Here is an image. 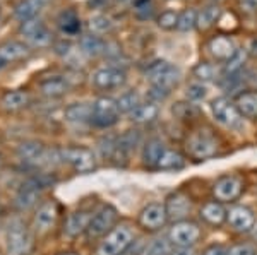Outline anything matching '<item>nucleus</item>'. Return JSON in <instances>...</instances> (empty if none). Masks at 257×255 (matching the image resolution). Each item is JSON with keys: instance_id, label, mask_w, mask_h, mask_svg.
<instances>
[{"instance_id": "1", "label": "nucleus", "mask_w": 257, "mask_h": 255, "mask_svg": "<svg viewBox=\"0 0 257 255\" xmlns=\"http://www.w3.org/2000/svg\"><path fill=\"white\" fill-rule=\"evenodd\" d=\"M6 248L9 255H31L35 252V235L24 221L16 219L7 226Z\"/></svg>"}, {"instance_id": "2", "label": "nucleus", "mask_w": 257, "mask_h": 255, "mask_svg": "<svg viewBox=\"0 0 257 255\" xmlns=\"http://www.w3.org/2000/svg\"><path fill=\"white\" fill-rule=\"evenodd\" d=\"M146 79H149L151 86H160V88L172 91L180 82V71H178V67H175V65L167 60H156L148 65Z\"/></svg>"}, {"instance_id": "3", "label": "nucleus", "mask_w": 257, "mask_h": 255, "mask_svg": "<svg viewBox=\"0 0 257 255\" xmlns=\"http://www.w3.org/2000/svg\"><path fill=\"white\" fill-rule=\"evenodd\" d=\"M50 183H53V180L47 175L33 176L30 182L23 183V187L19 188L18 195H16V200H14L18 209L28 211V209L35 207L41 197V192L47 187H50Z\"/></svg>"}, {"instance_id": "4", "label": "nucleus", "mask_w": 257, "mask_h": 255, "mask_svg": "<svg viewBox=\"0 0 257 255\" xmlns=\"http://www.w3.org/2000/svg\"><path fill=\"white\" fill-rule=\"evenodd\" d=\"M120 108L115 98L101 96L93 103V115L91 123L99 129H110L120 120Z\"/></svg>"}, {"instance_id": "5", "label": "nucleus", "mask_w": 257, "mask_h": 255, "mask_svg": "<svg viewBox=\"0 0 257 255\" xmlns=\"http://www.w3.org/2000/svg\"><path fill=\"white\" fill-rule=\"evenodd\" d=\"M218 139L211 130H196L187 139V151L196 159H208L218 153Z\"/></svg>"}, {"instance_id": "6", "label": "nucleus", "mask_w": 257, "mask_h": 255, "mask_svg": "<svg viewBox=\"0 0 257 255\" xmlns=\"http://www.w3.org/2000/svg\"><path fill=\"white\" fill-rule=\"evenodd\" d=\"M60 159L67 163L74 171L77 173H91L96 170V158H94L93 151L88 147L81 146H70L65 149L59 151Z\"/></svg>"}, {"instance_id": "7", "label": "nucleus", "mask_w": 257, "mask_h": 255, "mask_svg": "<svg viewBox=\"0 0 257 255\" xmlns=\"http://www.w3.org/2000/svg\"><path fill=\"white\" fill-rule=\"evenodd\" d=\"M134 235L127 226H115L108 235L103 236L98 246V255H122L132 245Z\"/></svg>"}, {"instance_id": "8", "label": "nucleus", "mask_w": 257, "mask_h": 255, "mask_svg": "<svg viewBox=\"0 0 257 255\" xmlns=\"http://www.w3.org/2000/svg\"><path fill=\"white\" fill-rule=\"evenodd\" d=\"M117 209L113 205H103L96 214H93V217H91L89 226L86 229V235H88V238H93V240L108 235L111 229L115 228V224H117Z\"/></svg>"}, {"instance_id": "9", "label": "nucleus", "mask_w": 257, "mask_h": 255, "mask_svg": "<svg viewBox=\"0 0 257 255\" xmlns=\"http://www.w3.org/2000/svg\"><path fill=\"white\" fill-rule=\"evenodd\" d=\"M211 112H213V117L216 118V122L228 127V129H240L243 125V117L240 115L235 103L225 96L211 101Z\"/></svg>"}, {"instance_id": "10", "label": "nucleus", "mask_w": 257, "mask_h": 255, "mask_svg": "<svg viewBox=\"0 0 257 255\" xmlns=\"http://www.w3.org/2000/svg\"><path fill=\"white\" fill-rule=\"evenodd\" d=\"M127 74L123 69L117 65H106V67L98 69L93 74V86L99 91H111V89H118L125 84Z\"/></svg>"}, {"instance_id": "11", "label": "nucleus", "mask_w": 257, "mask_h": 255, "mask_svg": "<svg viewBox=\"0 0 257 255\" xmlns=\"http://www.w3.org/2000/svg\"><path fill=\"white\" fill-rule=\"evenodd\" d=\"M201 238V228L192 221H178L170 229V241L178 248H190Z\"/></svg>"}, {"instance_id": "12", "label": "nucleus", "mask_w": 257, "mask_h": 255, "mask_svg": "<svg viewBox=\"0 0 257 255\" xmlns=\"http://www.w3.org/2000/svg\"><path fill=\"white\" fill-rule=\"evenodd\" d=\"M19 31H21V35L30 41L31 45H35V47H48L53 41L52 31H50L47 24L38 18L21 23Z\"/></svg>"}, {"instance_id": "13", "label": "nucleus", "mask_w": 257, "mask_h": 255, "mask_svg": "<svg viewBox=\"0 0 257 255\" xmlns=\"http://www.w3.org/2000/svg\"><path fill=\"white\" fill-rule=\"evenodd\" d=\"M243 192V180L240 176L228 175L219 178L213 187V195L218 202H231Z\"/></svg>"}, {"instance_id": "14", "label": "nucleus", "mask_w": 257, "mask_h": 255, "mask_svg": "<svg viewBox=\"0 0 257 255\" xmlns=\"http://www.w3.org/2000/svg\"><path fill=\"white\" fill-rule=\"evenodd\" d=\"M167 221V209H165V205L156 202L148 204L139 214V224L148 231H158V229L163 228Z\"/></svg>"}, {"instance_id": "15", "label": "nucleus", "mask_w": 257, "mask_h": 255, "mask_svg": "<svg viewBox=\"0 0 257 255\" xmlns=\"http://www.w3.org/2000/svg\"><path fill=\"white\" fill-rule=\"evenodd\" d=\"M52 151L47 149L45 144L38 141H28L23 142L18 147V156L28 164H43L52 159Z\"/></svg>"}, {"instance_id": "16", "label": "nucleus", "mask_w": 257, "mask_h": 255, "mask_svg": "<svg viewBox=\"0 0 257 255\" xmlns=\"http://www.w3.org/2000/svg\"><path fill=\"white\" fill-rule=\"evenodd\" d=\"M226 219L231 228L238 233H247L255 228V216L245 205H235L226 212Z\"/></svg>"}, {"instance_id": "17", "label": "nucleus", "mask_w": 257, "mask_h": 255, "mask_svg": "<svg viewBox=\"0 0 257 255\" xmlns=\"http://www.w3.org/2000/svg\"><path fill=\"white\" fill-rule=\"evenodd\" d=\"M57 217H59V207L53 200H48V202H43L36 209L35 212V219H33V224H35V229L38 233H47L55 226Z\"/></svg>"}, {"instance_id": "18", "label": "nucleus", "mask_w": 257, "mask_h": 255, "mask_svg": "<svg viewBox=\"0 0 257 255\" xmlns=\"http://www.w3.org/2000/svg\"><path fill=\"white\" fill-rule=\"evenodd\" d=\"M238 48L235 47L233 40L230 38V36H225V35H218L214 36V38H211L208 41V52L209 55L213 57L214 60L218 62H228L231 59V57L237 53Z\"/></svg>"}, {"instance_id": "19", "label": "nucleus", "mask_w": 257, "mask_h": 255, "mask_svg": "<svg viewBox=\"0 0 257 255\" xmlns=\"http://www.w3.org/2000/svg\"><path fill=\"white\" fill-rule=\"evenodd\" d=\"M167 216L170 221H185V217L189 216L190 212V199L187 195H184L182 192H175L167 199Z\"/></svg>"}, {"instance_id": "20", "label": "nucleus", "mask_w": 257, "mask_h": 255, "mask_svg": "<svg viewBox=\"0 0 257 255\" xmlns=\"http://www.w3.org/2000/svg\"><path fill=\"white\" fill-rule=\"evenodd\" d=\"M31 55V50L26 43L18 40H7L0 45V60L4 64H12V62L24 60Z\"/></svg>"}, {"instance_id": "21", "label": "nucleus", "mask_w": 257, "mask_h": 255, "mask_svg": "<svg viewBox=\"0 0 257 255\" xmlns=\"http://www.w3.org/2000/svg\"><path fill=\"white\" fill-rule=\"evenodd\" d=\"M31 103V96L28 91H23V89H11V91H6L0 96V106H2L6 112H21L24 110L28 105Z\"/></svg>"}, {"instance_id": "22", "label": "nucleus", "mask_w": 257, "mask_h": 255, "mask_svg": "<svg viewBox=\"0 0 257 255\" xmlns=\"http://www.w3.org/2000/svg\"><path fill=\"white\" fill-rule=\"evenodd\" d=\"M70 88H72L70 79L64 76H52L40 82V91L47 98H60L64 94H67Z\"/></svg>"}, {"instance_id": "23", "label": "nucleus", "mask_w": 257, "mask_h": 255, "mask_svg": "<svg viewBox=\"0 0 257 255\" xmlns=\"http://www.w3.org/2000/svg\"><path fill=\"white\" fill-rule=\"evenodd\" d=\"M91 217H93V214L88 211L70 212V214L67 216V219H65V224H64L65 235L70 236V238H76V236L82 235V233H86Z\"/></svg>"}, {"instance_id": "24", "label": "nucleus", "mask_w": 257, "mask_h": 255, "mask_svg": "<svg viewBox=\"0 0 257 255\" xmlns=\"http://www.w3.org/2000/svg\"><path fill=\"white\" fill-rule=\"evenodd\" d=\"M139 142H141L139 130H127L125 134H122L117 139V147H115V153L111 159H117L118 161V158H127L139 146Z\"/></svg>"}, {"instance_id": "25", "label": "nucleus", "mask_w": 257, "mask_h": 255, "mask_svg": "<svg viewBox=\"0 0 257 255\" xmlns=\"http://www.w3.org/2000/svg\"><path fill=\"white\" fill-rule=\"evenodd\" d=\"M48 2L50 0H21V2H18V6L14 7L16 19L21 21V23L35 19Z\"/></svg>"}, {"instance_id": "26", "label": "nucleus", "mask_w": 257, "mask_h": 255, "mask_svg": "<svg viewBox=\"0 0 257 255\" xmlns=\"http://www.w3.org/2000/svg\"><path fill=\"white\" fill-rule=\"evenodd\" d=\"M165 151H167V147H165L161 139H151V141H148L143 149L144 166L149 168V170H156V164H158Z\"/></svg>"}, {"instance_id": "27", "label": "nucleus", "mask_w": 257, "mask_h": 255, "mask_svg": "<svg viewBox=\"0 0 257 255\" xmlns=\"http://www.w3.org/2000/svg\"><path fill=\"white\" fill-rule=\"evenodd\" d=\"M91 115H93V105L89 103H72L65 108L64 117L70 123H91Z\"/></svg>"}, {"instance_id": "28", "label": "nucleus", "mask_w": 257, "mask_h": 255, "mask_svg": "<svg viewBox=\"0 0 257 255\" xmlns=\"http://www.w3.org/2000/svg\"><path fill=\"white\" fill-rule=\"evenodd\" d=\"M235 106L242 117L245 118H257V91H245L240 93L235 98Z\"/></svg>"}, {"instance_id": "29", "label": "nucleus", "mask_w": 257, "mask_h": 255, "mask_svg": "<svg viewBox=\"0 0 257 255\" xmlns=\"http://www.w3.org/2000/svg\"><path fill=\"white\" fill-rule=\"evenodd\" d=\"M81 50L88 57H99V55H105L106 53V50H108V43H106L101 36L91 33V35L82 36Z\"/></svg>"}, {"instance_id": "30", "label": "nucleus", "mask_w": 257, "mask_h": 255, "mask_svg": "<svg viewBox=\"0 0 257 255\" xmlns=\"http://www.w3.org/2000/svg\"><path fill=\"white\" fill-rule=\"evenodd\" d=\"M201 217L206 221L208 224L213 226H219L223 221L226 219V209L223 207L221 202H216V200H211V202H206L201 209Z\"/></svg>"}, {"instance_id": "31", "label": "nucleus", "mask_w": 257, "mask_h": 255, "mask_svg": "<svg viewBox=\"0 0 257 255\" xmlns=\"http://www.w3.org/2000/svg\"><path fill=\"white\" fill-rule=\"evenodd\" d=\"M160 108L155 103H141L138 108L131 113V120L134 123H139V125H144V123H151L158 118Z\"/></svg>"}, {"instance_id": "32", "label": "nucleus", "mask_w": 257, "mask_h": 255, "mask_svg": "<svg viewBox=\"0 0 257 255\" xmlns=\"http://www.w3.org/2000/svg\"><path fill=\"white\" fill-rule=\"evenodd\" d=\"M57 23H59L60 31L65 33V35H77L81 31V19L77 16V12L72 9L60 12Z\"/></svg>"}, {"instance_id": "33", "label": "nucleus", "mask_w": 257, "mask_h": 255, "mask_svg": "<svg viewBox=\"0 0 257 255\" xmlns=\"http://www.w3.org/2000/svg\"><path fill=\"white\" fill-rule=\"evenodd\" d=\"M219 16H221V9L218 4H211V6L204 7L201 12H197V28L201 31H208L218 23Z\"/></svg>"}, {"instance_id": "34", "label": "nucleus", "mask_w": 257, "mask_h": 255, "mask_svg": "<svg viewBox=\"0 0 257 255\" xmlns=\"http://www.w3.org/2000/svg\"><path fill=\"white\" fill-rule=\"evenodd\" d=\"M185 166V158L178 151L167 149L161 156V159L156 164V170L163 171H172V170H182Z\"/></svg>"}, {"instance_id": "35", "label": "nucleus", "mask_w": 257, "mask_h": 255, "mask_svg": "<svg viewBox=\"0 0 257 255\" xmlns=\"http://www.w3.org/2000/svg\"><path fill=\"white\" fill-rule=\"evenodd\" d=\"M247 60V52L243 48H238L237 53L231 57L230 60L225 62V67H223V76H235V74H240V71L243 69V64Z\"/></svg>"}, {"instance_id": "36", "label": "nucleus", "mask_w": 257, "mask_h": 255, "mask_svg": "<svg viewBox=\"0 0 257 255\" xmlns=\"http://www.w3.org/2000/svg\"><path fill=\"white\" fill-rule=\"evenodd\" d=\"M88 26H89V30L93 35H98V36L106 35V33H110L111 30H113V21L105 14H96L89 19Z\"/></svg>"}, {"instance_id": "37", "label": "nucleus", "mask_w": 257, "mask_h": 255, "mask_svg": "<svg viewBox=\"0 0 257 255\" xmlns=\"http://www.w3.org/2000/svg\"><path fill=\"white\" fill-rule=\"evenodd\" d=\"M117 103L122 113H132L141 105V98L136 91H127L118 98Z\"/></svg>"}, {"instance_id": "38", "label": "nucleus", "mask_w": 257, "mask_h": 255, "mask_svg": "<svg viewBox=\"0 0 257 255\" xmlns=\"http://www.w3.org/2000/svg\"><path fill=\"white\" fill-rule=\"evenodd\" d=\"M197 26V11L196 9H185L184 12L178 14V31H190Z\"/></svg>"}, {"instance_id": "39", "label": "nucleus", "mask_w": 257, "mask_h": 255, "mask_svg": "<svg viewBox=\"0 0 257 255\" xmlns=\"http://www.w3.org/2000/svg\"><path fill=\"white\" fill-rule=\"evenodd\" d=\"M194 77H196L197 81H213L214 77H216V67H214L213 64H209V62H201V64H197L196 67H194Z\"/></svg>"}, {"instance_id": "40", "label": "nucleus", "mask_w": 257, "mask_h": 255, "mask_svg": "<svg viewBox=\"0 0 257 255\" xmlns=\"http://www.w3.org/2000/svg\"><path fill=\"white\" fill-rule=\"evenodd\" d=\"M172 112L178 120H192V118H197L199 115V110L190 103H177Z\"/></svg>"}, {"instance_id": "41", "label": "nucleus", "mask_w": 257, "mask_h": 255, "mask_svg": "<svg viewBox=\"0 0 257 255\" xmlns=\"http://www.w3.org/2000/svg\"><path fill=\"white\" fill-rule=\"evenodd\" d=\"M178 24V12L175 11H165L160 14L158 18V26L161 28V30H175Z\"/></svg>"}, {"instance_id": "42", "label": "nucleus", "mask_w": 257, "mask_h": 255, "mask_svg": "<svg viewBox=\"0 0 257 255\" xmlns=\"http://www.w3.org/2000/svg\"><path fill=\"white\" fill-rule=\"evenodd\" d=\"M170 253H172L170 252V243L167 240H161V238L151 241L146 248V255H170Z\"/></svg>"}, {"instance_id": "43", "label": "nucleus", "mask_w": 257, "mask_h": 255, "mask_svg": "<svg viewBox=\"0 0 257 255\" xmlns=\"http://www.w3.org/2000/svg\"><path fill=\"white\" fill-rule=\"evenodd\" d=\"M206 88L201 84V82H194V84H190L187 88V98L190 101H202L206 98Z\"/></svg>"}, {"instance_id": "44", "label": "nucleus", "mask_w": 257, "mask_h": 255, "mask_svg": "<svg viewBox=\"0 0 257 255\" xmlns=\"http://www.w3.org/2000/svg\"><path fill=\"white\" fill-rule=\"evenodd\" d=\"M170 89H165V88H160V86H151V89L148 91V98L151 100V103H161L165 101L167 98L170 96Z\"/></svg>"}, {"instance_id": "45", "label": "nucleus", "mask_w": 257, "mask_h": 255, "mask_svg": "<svg viewBox=\"0 0 257 255\" xmlns=\"http://www.w3.org/2000/svg\"><path fill=\"white\" fill-rule=\"evenodd\" d=\"M136 14L141 19H148L153 14V2L151 0H138L136 2Z\"/></svg>"}, {"instance_id": "46", "label": "nucleus", "mask_w": 257, "mask_h": 255, "mask_svg": "<svg viewBox=\"0 0 257 255\" xmlns=\"http://www.w3.org/2000/svg\"><path fill=\"white\" fill-rule=\"evenodd\" d=\"M238 9L247 16L257 14V0H237Z\"/></svg>"}, {"instance_id": "47", "label": "nucleus", "mask_w": 257, "mask_h": 255, "mask_svg": "<svg viewBox=\"0 0 257 255\" xmlns=\"http://www.w3.org/2000/svg\"><path fill=\"white\" fill-rule=\"evenodd\" d=\"M228 255H255V250L250 245H235L233 248H230Z\"/></svg>"}, {"instance_id": "48", "label": "nucleus", "mask_w": 257, "mask_h": 255, "mask_svg": "<svg viewBox=\"0 0 257 255\" xmlns=\"http://www.w3.org/2000/svg\"><path fill=\"white\" fill-rule=\"evenodd\" d=\"M202 255H228V250L221 245H211L204 250Z\"/></svg>"}, {"instance_id": "49", "label": "nucleus", "mask_w": 257, "mask_h": 255, "mask_svg": "<svg viewBox=\"0 0 257 255\" xmlns=\"http://www.w3.org/2000/svg\"><path fill=\"white\" fill-rule=\"evenodd\" d=\"M170 255H194V252H192V248H178Z\"/></svg>"}, {"instance_id": "50", "label": "nucleus", "mask_w": 257, "mask_h": 255, "mask_svg": "<svg viewBox=\"0 0 257 255\" xmlns=\"http://www.w3.org/2000/svg\"><path fill=\"white\" fill-rule=\"evenodd\" d=\"M57 255H81V253H77V252H60Z\"/></svg>"}, {"instance_id": "51", "label": "nucleus", "mask_w": 257, "mask_h": 255, "mask_svg": "<svg viewBox=\"0 0 257 255\" xmlns=\"http://www.w3.org/2000/svg\"><path fill=\"white\" fill-rule=\"evenodd\" d=\"M111 2H113V4H127L128 0H111Z\"/></svg>"}, {"instance_id": "52", "label": "nucleus", "mask_w": 257, "mask_h": 255, "mask_svg": "<svg viewBox=\"0 0 257 255\" xmlns=\"http://www.w3.org/2000/svg\"><path fill=\"white\" fill-rule=\"evenodd\" d=\"M4 67H6V64H4V62L0 60V69H4Z\"/></svg>"}, {"instance_id": "53", "label": "nucleus", "mask_w": 257, "mask_h": 255, "mask_svg": "<svg viewBox=\"0 0 257 255\" xmlns=\"http://www.w3.org/2000/svg\"><path fill=\"white\" fill-rule=\"evenodd\" d=\"M213 2H214V4H218V2H219V0H213Z\"/></svg>"}, {"instance_id": "54", "label": "nucleus", "mask_w": 257, "mask_h": 255, "mask_svg": "<svg viewBox=\"0 0 257 255\" xmlns=\"http://www.w3.org/2000/svg\"><path fill=\"white\" fill-rule=\"evenodd\" d=\"M255 236H257V226H255Z\"/></svg>"}]
</instances>
